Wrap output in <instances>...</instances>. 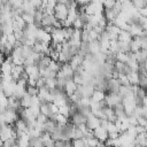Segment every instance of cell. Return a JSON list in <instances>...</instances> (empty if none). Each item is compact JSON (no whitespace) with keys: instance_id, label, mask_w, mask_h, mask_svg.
<instances>
[{"instance_id":"ac0fdd59","label":"cell","mask_w":147,"mask_h":147,"mask_svg":"<svg viewBox=\"0 0 147 147\" xmlns=\"http://www.w3.org/2000/svg\"><path fill=\"white\" fill-rule=\"evenodd\" d=\"M116 60L126 63L127 60H129V52L127 53H125V52H117L116 53Z\"/></svg>"},{"instance_id":"e0dca14e","label":"cell","mask_w":147,"mask_h":147,"mask_svg":"<svg viewBox=\"0 0 147 147\" xmlns=\"http://www.w3.org/2000/svg\"><path fill=\"white\" fill-rule=\"evenodd\" d=\"M33 52V47L32 46H29L26 44H23L22 45V56L25 59L28 57L29 55H31V53Z\"/></svg>"},{"instance_id":"3957f363","label":"cell","mask_w":147,"mask_h":147,"mask_svg":"<svg viewBox=\"0 0 147 147\" xmlns=\"http://www.w3.org/2000/svg\"><path fill=\"white\" fill-rule=\"evenodd\" d=\"M36 39L40 40V41H44V42L51 44L52 42V34L48 33L47 31H45L44 28H38L37 32H36Z\"/></svg>"},{"instance_id":"d6a6232c","label":"cell","mask_w":147,"mask_h":147,"mask_svg":"<svg viewBox=\"0 0 147 147\" xmlns=\"http://www.w3.org/2000/svg\"><path fill=\"white\" fill-rule=\"evenodd\" d=\"M7 39H8V42H9V44H11L13 46H14V45H15V42L17 41V39H16V37H15V34H14V33L7 34Z\"/></svg>"},{"instance_id":"74e56055","label":"cell","mask_w":147,"mask_h":147,"mask_svg":"<svg viewBox=\"0 0 147 147\" xmlns=\"http://www.w3.org/2000/svg\"><path fill=\"white\" fill-rule=\"evenodd\" d=\"M6 57H7V56L5 55V53H3V52L0 49V63H2V62L6 60Z\"/></svg>"},{"instance_id":"8992f818","label":"cell","mask_w":147,"mask_h":147,"mask_svg":"<svg viewBox=\"0 0 147 147\" xmlns=\"http://www.w3.org/2000/svg\"><path fill=\"white\" fill-rule=\"evenodd\" d=\"M70 118H71V123L72 124H75L76 126H78L79 124H83V123H86V121H87V117L85 116V115H83L79 110L78 111H76L72 116H70Z\"/></svg>"},{"instance_id":"4dcf8cb0","label":"cell","mask_w":147,"mask_h":147,"mask_svg":"<svg viewBox=\"0 0 147 147\" xmlns=\"http://www.w3.org/2000/svg\"><path fill=\"white\" fill-rule=\"evenodd\" d=\"M138 124L139 125H141V126H147V118H146V116L145 115H140V116H138Z\"/></svg>"},{"instance_id":"8d00e7d4","label":"cell","mask_w":147,"mask_h":147,"mask_svg":"<svg viewBox=\"0 0 147 147\" xmlns=\"http://www.w3.org/2000/svg\"><path fill=\"white\" fill-rule=\"evenodd\" d=\"M76 1H77L78 6H86V5L90 3L92 0H76Z\"/></svg>"},{"instance_id":"e575fe53","label":"cell","mask_w":147,"mask_h":147,"mask_svg":"<svg viewBox=\"0 0 147 147\" xmlns=\"http://www.w3.org/2000/svg\"><path fill=\"white\" fill-rule=\"evenodd\" d=\"M93 29H94V30H95V31H96V32H98L99 34H101V33H102V32H103V31L106 30L105 28H102V26H101V25H99V24L94 25V26H93Z\"/></svg>"},{"instance_id":"5bb4252c","label":"cell","mask_w":147,"mask_h":147,"mask_svg":"<svg viewBox=\"0 0 147 147\" xmlns=\"http://www.w3.org/2000/svg\"><path fill=\"white\" fill-rule=\"evenodd\" d=\"M31 101H32V95H30L28 92L21 98V106L23 108H29L31 107Z\"/></svg>"},{"instance_id":"6da1fadb","label":"cell","mask_w":147,"mask_h":147,"mask_svg":"<svg viewBox=\"0 0 147 147\" xmlns=\"http://www.w3.org/2000/svg\"><path fill=\"white\" fill-rule=\"evenodd\" d=\"M54 14L59 21H64L68 16V6L65 3L57 2L54 8Z\"/></svg>"},{"instance_id":"1f68e13d","label":"cell","mask_w":147,"mask_h":147,"mask_svg":"<svg viewBox=\"0 0 147 147\" xmlns=\"http://www.w3.org/2000/svg\"><path fill=\"white\" fill-rule=\"evenodd\" d=\"M116 3V0H103V7L105 8H113Z\"/></svg>"},{"instance_id":"8fae6325","label":"cell","mask_w":147,"mask_h":147,"mask_svg":"<svg viewBox=\"0 0 147 147\" xmlns=\"http://www.w3.org/2000/svg\"><path fill=\"white\" fill-rule=\"evenodd\" d=\"M99 52H101V45H100V40L96 39V40H92V41H88V53L95 55L98 54Z\"/></svg>"},{"instance_id":"836d02e7","label":"cell","mask_w":147,"mask_h":147,"mask_svg":"<svg viewBox=\"0 0 147 147\" xmlns=\"http://www.w3.org/2000/svg\"><path fill=\"white\" fill-rule=\"evenodd\" d=\"M44 85H45V77L40 76V77L37 79V84H36V86L39 88V87H42Z\"/></svg>"},{"instance_id":"44dd1931","label":"cell","mask_w":147,"mask_h":147,"mask_svg":"<svg viewBox=\"0 0 147 147\" xmlns=\"http://www.w3.org/2000/svg\"><path fill=\"white\" fill-rule=\"evenodd\" d=\"M118 52H125V53L130 52V42L118 40Z\"/></svg>"},{"instance_id":"ab89813d","label":"cell","mask_w":147,"mask_h":147,"mask_svg":"<svg viewBox=\"0 0 147 147\" xmlns=\"http://www.w3.org/2000/svg\"><path fill=\"white\" fill-rule=\"evenodd\" d=\"M47 1H48V0H42V7H44V8L46 7V5H47Z\"/></svg>"},{"instance_id":"2e32d148","label":"cell","mask_w":147,"mask_h":147,"mask_svg":"<svg viewBox=\"0 0 147 147\" xmlns=\"http://www.w3.org/2000/svg\"><path fill=\"white\" fill-rule=\"evenodd\" d=\"M127 77H129L130 84H137V85H139V71L131 70L127 74Z\"/></svg>"},{"instance_id":"7bdbcfd3","label":"cell","mask_w":147,"mask_h":147,"mask_svg":"<svg viewBox=\"0 0 147 147\" xmlns=\"http://www.w3.org/2000/svg\"><path fill=\"white\" fill-rule=\"evenodd\" d=\"M145 1H146V3H147V0H145Z\"/></svg>"},{"instance_id":"7a4b0ae2","label":"cell","mask_w":147,"mask_h":147,"mask_svg":"<svg viewBox=\"0 0 147 147\" xmlns=\"http://www.w3.org/2000/svg\"><path fill=\"white\" fill-rule=\"evenodd\" d=\"M105 100H106V102H107V106L114 108L116 105H118L119 102H122V96H121L118 93L109 92L108 94H106Z\"/></svg>"},{"instance_id":"cb8c5ba5","label":"cell","mask_w":147,"mask_h":147,"mask_svg":"<svg viewBox=\"0 0 147 147\" xmlns=\"http://www.w3.org/2000/svg\"><path fill=\"white\" fill-rule=\"evenodd\" d=\"M83 26H84V22L82 21V18H80L79 15H78V16L75 18V21L72 22V28H74V29H80V30H82Z\"/></svg>"},{"instance_id":"d6986e66","label":"cell","mask_w":147,"mask_h":147,"mask_svg":"<svg viewBox=\"0 0 147 147\" xmlns=\"http://www.w3.org/2000/svg\"><path fill=\"white\" fill-rule=\"evenodd\" d=\"M56 78H52V77H48V78H45V85L49 88V90H54L56 87Z\"/></svg>"},{"instance_id":"f1b7e54d","label":"cell","mask_w":147,"mask_h":147,"mask_svg":"<svg viewBox=\"0 0 147 147\" xmlns=\"http://www.w3.org/2000/svg\"><path fill=\"white\" fill-rule=\"evenodd\" d=\"M99 37H100V34H99L94 29H92V30L88 31V41L96 40V39H99Z\"/></svg>"},{"instance_id":"4fadbf2b","label":"cell","mask_w":147,"mask_h":147,"mask_svg":"<svg viewBox=\"0 0 147 147\" xmlns=\"http://www.w3.org/2000/svg\"><path fill=\"white\" fill-rule=\"evenodd\" d=\"M132 34L130 33V31H127V30H121V32H119V34H118V40L119 41H125V42H130L131 40H132Z\"/></svg>"},{"instance_id":"603a6c76","label":"cell","mask_w":147,"mask_h":147,"mask_svg":"<svg viewBox=\"0 0 147 147\" xmlns=\"http://www.w3.org/2000/svg\"><path fill=\"white\" fill-rule=\"evenodd\" d=\"M21 16L23 17V20L25 21V23H26V24L34 23V16H33L32 14H30V13H23Z\"/></svg>"},{"instance_id":"7c38bea8","label":"cell","mask_w":147,"mask_h":147,"mask_svg":"<svg viewBox=\"0 0 147 147\" xmlns=\"http://www.w3.org/2000/svg\"><path fill=\"white\" fill-rule=\"evenodd\" d=\"M130 33L132 34V37H137V36H141L144 29L139 23H131L130 24V29H129Z\"/></svg>"},{"instance_id":"9c48e42d","label":"cell","mask_w":147,"mask_h":147,"mask_svg":"<svg viewBox=\"0 0 147 147\" xmlns=\"http://www.w3.org/2000/svg\"><path fill=\"white\" fill-rule=\"evenodd\" d=\"M77 90V84L74 82L72 78H69L67 79L65 84H64V92L68 94V96H70L72 93H75Z\"/></svg>"},{"instance_id":"7402d4cb","label":"cell","mask_w":147,"mask_h":147,"mask_svg":"<svg viewBox=\"0 0 147 147\" xmlns=\"http://www.w3.org/2000/svg\"><path fill=\"white\" fill-rule=\"evenodd\" d=\"M139 85H140V87L147 88V72L146 74L139 72Z\"/></svg>"},{"instance_id":"60d3db41","label":"cell","mask_w":147,"mask_h":147,"mask_svg":"<svg viewBox=\"0 0 147 147\" xmlns=\"http://www.w3.org/2000/svg\"><path fill=\"white\" fill-rule=\"evenodd\" d=\"M93 2H102L103 3V0H92Z\"/></svg>"},{"instance_id":"d4e9b609","label":"cell","mask_w":147,"mask_h":147,"mask_svg":"<svg viewBox=\"0 0 147 147\" xmlns=\"http://www.w3.org/2000/svg\"><path fill=\"white\" fill-rule=\"evenodd\" d=\"M118 82L121 83V85H131L130 84V80H129V77H127L126 74H119Z\"/></svg>"},{"instance_id":"484cf974","label":"cell","mask_w":147,"mask_h":147,"mask_svg":"<svg viewBox=\"0 0 147 147\" xmlns=\"http://www.w3.org/2000/svg\"><path fill=\"white\" fill-rule=\"evenodd\" d=\"M26 92L30 94V95H38V92H39V88L37 86H32V85H26Z\"/></svg>"},{"instance_id":"ba28073f","label":"cell","mask_w":147,"mask_h":147,"mask_svg":"<svg viewBox=\"0 0 147 147\" xmlns=\"http://www.w3.org/2000/svg\"><path fill=\"white\" fill-rule=\"evenodd\" d=\"M25 72L29 75V77L33 78H39L40 72H39V67L37 64H31V65H25Z\"/></svg>"},{"instance_id":"ffe728a7","label":"cell","mask_w":147,"mask_h":147,"mask_svg":"<svg viewBox=\"0 0 147 147\" xmlns=\"http://www.w3.org/2000/svg\"><path fill=\"white\" fill-rule=\"evenodd\" d=\"M59 113L62 114V115H64V116H67V117H69L70 116V105L69 103H65L63 106H60L59 107Z\"/></svg>"},{"instance_id":"83f0119b","label":"cell","mask_w":147,"mask_h":147,"mask_svg":"<svg viewBox=\"0 0 147 147\" xmlns=\"http://www.w3.org/2000/svg\"><path fill=\"white\" fill-rule=\"evenodd\" d=\"M132 1V3H133V6L137 8V9H141V8H144L147 3H146V1L145 0H131Z\"/></svg>"},{"instance_id":"9a60e30c","label":"cell","mask_w":147,"mask_h":147,"mask_svg":"<svg viewBox=\"0 0 147 147\" xmlns=\"http://www.w3.org/2000/svg\"><path fill=\"white\" fill-rule=\"evenodd\" d=\"M105 98H106V93H105V91H101V90H94V92H93V94L91 96L92 100L99 101V102L105 100Z\"/></svg>"},{"instance_id":"f35d334b","label":"cell","mask_w":147,"mask_h":147,"mask_svg":"<svg viewBox=\"0 0 147 147\" xmlns=\"http://www.w3.org/2000/svg\"><path fill=\"white\" fill-rule=\"evenodd\" d=\"M142 106H144V107L147 109V95H146V96L142 99Z\"/></svg>"},{"instance_id":"d590c367","label":"cell","mask_w":147,"mask_h":147,"mask_svg":"<svg viewBox=\"0 0 147 147\" xmlns=\"http://www.w3.org/2000/svg\"><path fill=\"white\" fill-rule=\"evenodd\" d=\"M56 3H57V0H48V1H47V5H46V7H51V8H55V6H56Z\"/></svg>"},{"instance_id":"277c9868","label":"cell","mask_w":147,"mask_h":147,"mask_svg":"<svg viewBox=\"0 0 147 147\" xmlns=\"http://www.w3.org/2000/svg\"><path fill=\"white\" fill-rule=\"evenodd\" d=\"M86 125H87V127H88V129L94 130V129H96L98 126H100V125H101V119H100L99 117H96L94 114H92V113H91V114L87 116Z\"/></svg>"},{"instance_id":"52a82bcc","label":"cell","mask_w":147,"mask_h":147,"mask_svg":"<svg viewBox=\"0 0 147 147\" xmlns=\"http://www.w3.org/2000/svg\"><path fill=\"white\" fill-rule=\"evenodd\" d=\"M141 45H142V37H140V36L133 37L132 40L130 41V51L136 53L139 49H141Z\"/></svg>"},{"instance_id":"b9f144b4","label":"cell","mask_w":147,"mask_h":147,"mask_svg":"<svg viewBox=\"0 0 147 147\" xmlns=\"http://www.w3.org/2000/svg\"><path fill=\"white\" fill-rule=\"evenodd\" d=\"M146 131H147V126H146Z\"/></svg>"},{"instance_id":"f546056e","label":"cell","mask_w":147,"mask_h":147,"mask_svg":"<svg viewBox=\"0 0 147 147\" xmlns=\"http://www.w3.org/2000/svg\"><path fill=\"white\" fill-rule=\"evenodd\" d=\"M36 119H37V122H38V123H46V122L48 121V116H47V115H45V114H42V113H40V114H38V115H37Z\"/></svg>"},{"instance_id":"30bf717a","label":"cell","mask_w":147,"mask_h":147,"mask_svg":"<svg viewBox=\"0 0 147 147\" xmlns=\"http://www.w3.org/2000/svg\"><path fill=\"white\" fill-rule=\"evenodd\" d=\"M52 41L57 44V42H63L65 41V38H64V34H63V30L62 28H56L55 31L52 33Z\"/></svg>"},{"instance_id":"4316f807","label":"cell","mask_w":147,"mask_h":147,"mask_svg":"<svg viewBox=\"0 0 147 147\" xmlns=\"http://www.w3.org/2000/svg\"><path fill=\"white\" fill-rule=\"evenodd\" d=\"M125 132H126L130 137H132V138H136V137H137V134H138L137 129H136V125H130Z\"/></svg>"},{"instance_id":"5b68a950","label":"cell","mask_w":147,"mask_h":147,"mask_svg":"<svg viewBox=\"0 0 147 147\" xmlns=\"http://www.w3.org/2000/svg\"><path fill=\"white\" fill-rule=\"evenodd\" d=\"M93 133H94V137L95 138H98L100 141H106L107 139H108V131H107V129H105L103 126H98L96 129H94L93 130Z\"/></svg>"}]
</instances>
